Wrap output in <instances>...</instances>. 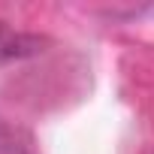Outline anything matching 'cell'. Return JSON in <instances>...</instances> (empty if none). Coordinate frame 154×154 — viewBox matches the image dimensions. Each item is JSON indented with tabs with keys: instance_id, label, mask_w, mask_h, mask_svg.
Instances as JSON below:
<instances>
[{
	"instance_id": "6da1fadb",
	"label": "cell",
	"mask_w": 154,
	"mask_h": 154,
	"mask_svg": "<svg viewBox=\"0 0 154 154\" xmlns=\"http://www.w3.org/2000/svg\"><path fill=\"white\" fill-rule=\"evenodd\" d=\"M0 154H24V148L18 145L15 133L9 127H3V124H0Z\"/></svg>"
},
{
	"instance_id": "7a4b0ae2",
	"label": "cell",
	"mask_w": 154,
	"mask_h": 154,
	"mask_svg": "<svg viewBox=\"0 0 154 154\" xmlns=\"http://www.w3.org/2000/svg\"><path fill=\"white\" fill-rule=\"evenodd\" d=\"M15 45H21V39H18V36H15V39H9V33H6L3 21H0V57H12V54H21V48H15Z\"/></svg>"
}]
</instances>
